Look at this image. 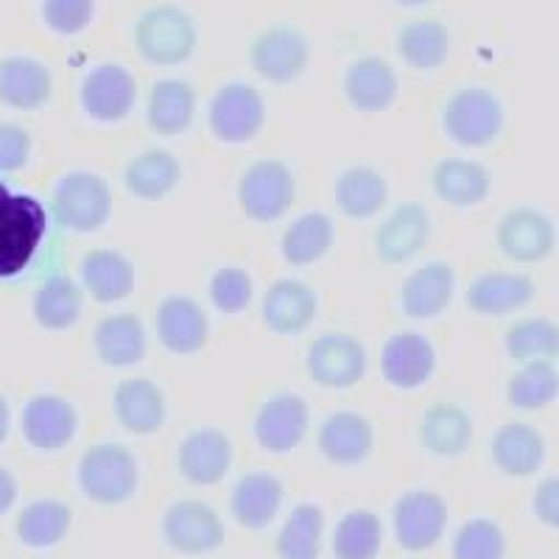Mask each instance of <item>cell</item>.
Here are the masks:
<instances>
[{"instance_id":"1","label":"cell","mask_w":559,"mask_h":559,"mask_svg":"<svg viewBox=\"0 0 559 559\" xmlns=\"http://www.w3.org/2000/svg\"><path fill=\"white\" fill-rule=\"evenodd\" d=\"M45 229L48 216L43 204L0 185V277L20 274L32 263Z\"/></svg>"},{"instance_id":"2","label":"cell","mask_w":559,"mask_h":559,"mask_svg":"<svg viewBox=\"0 0 559 559\" xmlns=\"http://www.w3.org/2000/svg\"><path fill=\"white\" fill-rule=\"evenodd\" d=\"M197 43V23L179 7H152L134 23V48L148 64L174 68L188 62Z\"/></svg>"},{"instance_id":"3","label":"cell","mask_w":559,"mask_h":559,"mask_svg":"<svg viewBox=\"0 0 559 559\" xmlns=\"http://www.w3.org/2000/svg\"><path fill=\"white\" fill-rule=\"evenodd\" d=\"M138 462H134L132 451L118 445V442L93 445L79 464L82 492L90 501L104 503V507L127 503L138 492Z\"/></svg>"},{"instance_id":"4","label":"cell","mask_w":559,"mask_h":559,"mask_svg":"<svg viewBox=\"0 0 559 559\" xmlns=\"http://www.w3.org/2000/svg\"><path fill=\"white\" fill-rule=\"evenodd\" d=\"M445 134L464 148H484L501 134L503 104L487 87L456 90L442 112Z\"/></svg>"},{"instance_id":"5","label":"cell","mask_w":559,"mask_h":559,"mask_svg":"<svg viewBox=\"0 0 559 559\" xmlns=\"http://www.w3.org/2000/svg\"><path fill=\"white\" fill-rule=\"evenodd\" d=\"M297 199V182L286 163L258 159L238 179V202L252 222L272 224L292 210Z\"/></svg>"},{"instance_id":"6","label":"cell","mask_w":559,"mask_h":559,"mask_svg":"<svg viewBox=\"0 0 559 559\" xmlns=\"http://www.w3.org/2000/svg\"><path fill=\"white\" fill-rule=\"evenodd\" d=\"M311 45L306 34L288 23H274L263 28L249 45V64L261 79L272 84L297 82L308 68Z\"/></svg>"},{"instance_id":"7","label":"cell","mask_w":559,"mask_h":559,"mask_svg":"<svg viewBox=\"0 0 559 559\" xmlns=\"http://www.w3.org/2000/svg\"><path fill=\"white\" fill-rule=\"evenodd\" d=\"M263 121H266V104H263V96L252 84H224L210 102V132L227 146L249 143L263 129Z\"/></svg>"},{"instance_id":"8","label":"cell","mask_w":559,"mask_h":559,"mask_svg":"<svg viewBox=\"0 0 559 559\" xmlns=\"http://www.w3.org/2000/svg\"><path fill=\"white\" fill-rule=\"evenodd\" d=\"M53 213L62 227L76 233H93L104 227L112 213L109 185L90 171L68 174L53 193Z\"/></svg>"},{"instance_id":"9","label":"cell","mask_w":559,"mask_h":559,"mask_svg":"<svg viewBox=\"0 0 559 559\" xmlns=\"http://www.w3.org/2000/svg\"><path fill=\"white\" fill-rule=\"evenodd\" d=\"M308 376L324 389H349L367 376V349L356 336L324 333L311 344L306 358Z\"/></svg>"},{"instance_id":"10","label":"cell","mask_w":559,"mask_h":559,"mask_svg":"<svg viewBox=\"0 0 559 559\" xmlns=\"http://www.w3.org/2000/svg\"><path fill=\"white\" fill-rule=\"evenodd\" d=\"M394 537L406 551H426L442 540L448 526L445 498L428 489H412L394 503Z\"/></svg>"},{"instance_id":"11","label":"cell","mask_w":559,"mask_h":559,"mask_svg":"<svg viewBox=\"0 0 559 559\" xmlns=\"http://www.w3.org/2000/svg\"><path fill=\"white\" fill-rule=\"evenodd\" d=\"M163 537L177 554H207L222 548L224 521L202 501H177L163 518Z\"/></svg>"},{"instance_id":"12","label":"cell","mask_w":559,"mask_h":559,"mask_svg":"<svg viewBox=\"0 0 559 559\" xmlns=\"http://www.w3.org/2000/svg\"><path fill=\"white\" fill-rule=\"evenodd\" d=\"M134 102H138V82L123 64L104 62L84 76L82 107L93 121H123L134 109Z\"/></svg>"},{"instance_id":"13","label":"cell","mask_w":559,"mask_h":559,"mask_svg":"<svg viewBox=\"0 0 559 559\" xmlns=\"http://www.w3.org/2000/svg\"><path fill=\"white\" fill-rule=\"evenodd\" d=\"M311 426L308 403L299 394L283 392L269 397L254 417V439L269 453H288L306 439Z\"/></svg>"},{"instance_id":"14","label":"cell","mask_w":559,"mask_h":559,"mask_svg":"<svg viewBox=\"0 0 559 559\" xmlns=\"http://www.w3.org/2000/svg\"><path fill=\"white\" fill-rule=\"evenodd\" d=\"M437 369V349L423 333H394L381 349V376L394 389L412 392L431 381Z\"/></svg>"},{"instance_id":"15","label":"cell","mask_w":559,"mask_h":559,"mask_svg":"<svg viewBox=\"0 0 559 559\" xmlns=\"http://www.w3.org/2000/svg\"><path fill=\"white\" fill-rule=\"evenodd\" d=\"M431 216L426 204L403 202L392 216L381 224L376 236L378 258L389 266H403L412 258H417L431 241Z\"/></svg>"},{"instance_id":"16","label":"cell","mask_w":559,"mask_h":559,"mask_svg":"<svg viewBox=\"0 0 559 559\" xmlns=\"http://www.w3.org/2000/svg\"><path fill=\"white\" fill-rule=\"evenodd\" d=\"M154 324H157V336L163 347L174 356H193L207 344V313L197 299L182 297V294H174V297H166L159 302Z\"/></svg>"},{"instance_id":"17","label":"cell","mask_w":559,"mask_h":559,"mask_svg":"<svg viewBox=\"0 0 559 559\" xmlns=\"http://www.w3.org/2000/svg\"><path fill=\"white\" fill-rule=\"evenodd\" d=\"M177 467L185 481L197 484V487L224 481V476L233 467L229 437L218 428H197L179 442Z\"/></svg>"},{"instance_id":"18","label":"cell","mask_w":559,"mask_h":559,"mask_svg":"<svg viewBox=\"0 0 559 559\" xmlns=\"http://www.w3.org/2000/svg\"><path fill=\"white\" fill-rule=\"evenodd\" d=\"M498 247L515 263L546 261L554 249V224L534 207H515L498 222Z\"/></svg>"},{"instance_id":"19","label":"cell","mask_w":559,"mask_h":559,"mask_svg":"<svg viewBox=\"0 0 559 559\" xmlns=\"http://www.w3.org/2000/svg\"><path fill=\"white\" fill-rule=\"evenodd\" d=\"M319 297L311 286L299 280H277L266 288L261 302V317L277 336H297L308 331L317 319Z\"/></svg>"},{"instance_id":"20","label":"cell","mask_w":559,"mask_h":559,"mask_svg":"<svg viewBox=\"0 0 559 559\" xmlns=\"http://www.w3.org/2000/svg\"><path fill=\"white\" fill-rule=\"evenodd\" d=\"M112 408L118 423L138 437L157 433L166 426V394L148 378H127L118 383L112 394Z\"/></svg>"},{"instance_id":"21","label":"cell","mask_w":559,"mask_h":559,"mask_svg":"<svg viewBox=\"0 0 559 559\" xmlns=\"http://www.w3.org/2000/svg\"><path fill=\"white\" fill-rule=\"evenodd\" d=\"M344 96L358 112H383L397 98V73L381 57H358L344 73Z\"/></svg>"},{"instance_id":"22","label":"cell","mask_w":559,"mask_h":559,"mask_svg":"<svg viewBox=\"0 0 559 559\" xmlns=\"http://www.w3.org/2000/svg\"><path fill=\"white\" fill-rule=\"evenodd\" d=\"M453 292H456V272L448 263H423L403 283L401 308L412 319H433L451 306Z\"/></svg>"},{"instance_id":"23","label":"cell","mask_w":559,"mask_h":559,"mask_svg":"<svg viewBox=\"0 0 559 559\" xmlns=\"http://www.w3.org/2000/svg\"><path fill=\"white\" fill-rule=\"evenodd\" d=\"M372 439L376 433L367 417L356 412H336L322 423L317 442L328 462L338 467H353L369 456Z\"/></svg>"},{"instance_id":"24","label":"cell","mask_w":559,"mask_h":559,"mask_svg":"<svg viewBox=\"0 0 559 559\" xmlns=\"http://www.w3.org/2000/svg\"><path fill=\"white\" fill-rule=\"evenodd\" d=\"M76 426V408L57 394H39L23 412V433L39 451H57L68 445Z\"/></svg>"},{"instance_id":"25","label":"cell","mask_w":559,"mask_h":559,"mask_svg":"<svg viewBox=\"0 0 559 559\" xmlns=\"http://www.w3.org/2000/svg\"><path fill=\"white\" fill-rule=\"evenodd\" d=\"M489 453L492 462L507 476H534L543 467L546 459V442H543L540 431L526 423H507L496 431L492 442H489Z\"/></svg>"},{"instance_id":"26","label":"cell","mask_w":559,"mask_h":559,"mask_svg":"<svg viewBox=\"0 0 559 559\" xmlns=\"http://www.w3.org/2000/svg\"><path fill=\"white\" fill-rule=\"evenodd\" d=\"M197 115V93L185 79H159L148 93L146 121L154 134L177 138L188 132Z\"/></svg>"},{"instance_id":"27","label":"cell","mask_w":559,"mask_h":559,"mask_svg":"<svg viewBox=\"0 0 559 559\" xmlns=\"http://www.w3.org/2000/svg\"><path fill=\"white\" fill-rule=\"evenodd\" d=\"M419 442L439 459L462 456L473 442V419L456 403H437L423 414Z\"/></svg>"},{"instance_id":"28","label":"cell","mask_w":559,"mask_h":559,"mask_svg":"<svg viewBox=\"0 0 559 559\" xmlns=\"http://www.w3.org/2000/svg\"><path fill=\"white\" fill-rule=\"evenodd\" d=\"M534 297V283L523 274H481L467 288V306L481 317H507L526 308Z\"/></svg>"},{"instance_id":"29","label":"cell","mask_w":559,"mask_h":559,"mask_svg":"<svg viewBox=\"0 0 559 559\" xmlns=\"http://www.w3.org/2000/svg\"><path fill=\"white\" fill-rule=\"evenodd\" d=\"M233 518L243 528L261 532L277 518L283 507V484L272 473H247L233 489Z\"/></svg>"},{"instance_id":"30","label":"cell","mask_w":559,"mask_h":559,"mask_svg":"<svg viewBox=\"0 0 559 559\" xmlns=\"http://www.w3.org/2000/svg\"><path fill=\"white\" fill-rule=\"evenodd\" d=\"M51 70L32 57L0 62V102L14 109H39L51 98Z\"/></svg>"},{"instance_id":"31","label":"cell","mask_w":559,"mask_h":559,"mask_svg":"<svg viewBox=\"0 0 559 559\" xmlns=\"http://www.w3.org/2000/svg\"><path fill=\"white\" fill-rule=\"evenodd\" d=\"M179 179H182V166H179V159L171 152H166V148L140 152L138 157L129 159L127 174H123L127 191L134 199H143V202L166 199L177 188Z\"/></svg>"},{"instance_id":"32","label":"cell","mask_w":559,"mask_h":559,"mask_svg":"<svg viewBox=\"0 0 559 559\" xmlns=\"http://www.w3.org/2000/svg\"><path fill=\"white\" fill-rule=\"evenodd\" d=\"M433 193L453 207H473L489 197L492 177L481 163L462 157H448L433 168Z\"/></svg>"},{"instance_id":"33","label":"cell","mask_w":559,"mask_h":559,"mask_svg":"<svg viewBox=\"0 0 559 559\" xmlns=\"http://www.w3.org/2000/svg\"><path fill=\"white\" fill-rule=\"evenodd\" d=\"M82 280L90 297L109 306V302L127 299L134 292L138 274L127 254L112 252V249H96L82 261Z\"/></svg>"},{"instance_id":"34","label":"cell","mask_w":559,"mask_h":559,"mask_svg":"<svg viewBox=\"0 0 559 559\" xmlns=\"http://www.w3.org/2000/svg\"><path fill=\"white\" fill-rule=\"evenodd\" d=\"M397 51L414 70H437L451 57V28L442 20L419 17L397 34Z\"/></svg>"},{"instance_id":"35","label":"cell","mask_w":559,"mask_h":559,"mask_svg":"<svg viewBox=\"0 0 559 559\" xmlns=\"http://www.w3.org/2000/svg\"><path fill=\"white\" fill-rule=\"evenodd\" d=\"M336 207L342 210L347 218H364L378 216L389 202V182L367 166H353L336 179Z\"/></svg>"},{"instance_id":"36","label":"cell","mask_w":559,"mask_h":559,"mask_svg":"<svg viewBox=\"0 0 559 559\" xmlns=\"http://www.w3.org/2000/svg\"><path fill=\"white\" fill-rule=\"evenodd\" d=\"M98 358L109 367H134L146 358V331L134 313L107 317L96 331Z\"/></svg>"},{"instance_id":"37","label":"cell","mask_w":559,"mask_h":559,"mask_svg":"<svg viewBox=\"0 0 559 559\" xmlns=\"http://www.w3.org/2000/svg\"><path fill=\"white\" fill-rule=\"evenodd\" d=\"M333 236H336V229H333L331 218L324 213H306V216L288 224L280 249L292 266H311L331 252Z\"/></svg>"},{"instance_id":"38","label":"cell","mask_w":559,"mask_h":559,"mask_svg":"<svg viewBox=\"0 0 559 559\" xmlns=\"http://www.w3.org/2000/svg\"><path fill=\"white\" fill-rule=\"evenodd\" d=\"M383 523L369 509H353L338 521L333 532V557L336 559H376L381 554Z\"/></svg>"},{"instance_id":"39","label":"cell","mask_w":559,"mask_h":559,"mask_svg":"<svg viewBox=\"0 0 559 559\" xmlns=\"http://www.w3.org/2000/svg\"><path fill=\"white\" fill-rule=\"evenodd\" d=\"M324 515L313 503H299L288 512L286 523L277 534L280 559H317L322 546Z\"/></svg>"},{"instance_id":"40","label":"cell","mask_w":559,"mask_h":559,"mask_svg":"<svg viewBox=\"0 0 559 559\" xmlns=\"http://www.w3.org/2000/svg\"><path fill=\"white\" fill-rule=\"evenodd\" d=\"M82 313V292L70 277L45 280L34 297V317L45 331H68Z\"/></svg>"},{"instance_id":"41","label":"cell","mask_w":559,"mask_h":559,"mask_svg":"<svg viewBox=\"0 0 559 559\" xmlns=\"http://www.w3.org/2000/svg\"><path fill=\"white\" fill-rule=\"evenodd\" d=\"M73 512L59 501H34L17 518V537L32 548H48L64 540Z\"/></svg>"},{"instance_id":"42","label":"cell","mask_w":559,"mask_h":559,"mask_svg":"<svg viewBox=\"0 0 559 559\" xmlns=\"http://www.w3.org/2000/svg\"><path fill=\"white\" fill-rule=\"evenodd\" d=\"M559 372L551 361H528L507 383V397L515 408L537 412L557 401Z\"/></svg>"},{"instance_id":"43","label":"cell","mask_w":559,"mask_h":559,"mask_svg":"<svg viewBox=\"0 0 559 559\" xmlns=\"http://www.w3.org/2000/svg\"><path fill=\"white\" fill-rule=\"evenodd\" d=\"M503 344L515 361H554L559 356V328L548 319H526L509 328Z\"/></svg>"},{"instance_id":"44","label":"cell","mask_w":559,"mask_h":559,"mask_svg":"<svg viewBox=\"0 0 559 559\" xmlns=\"http://www.w3.org/2000/svg\"><path fill=\"white\" fill-rule=\"evenodd\" d=\"M507 537L501 526L487 518L467 521L453 537V559H503Z\"/></svg>"},{"instance_id":"45","label":"cell","mask_w":559,"mask_h":559,"mask_svg":"<svg viewBox=\"0 0 559 559\" xmlns=\"http://www.w3.org/2000/svg\"><path fill=\"white\" fill-rule=\"evenodd\" d=\"M252 274L241 266H224L210 280V302L222 313H241L252 302Z\"/></svg>"},{"instance_id":"46","label":"cell","mask_w":559,"mask_h":559,"mask_svg":"<svg viewBox=\"0 0 559 559\" xmlns=\"http://www.w3.org/2000/svg\"><path fill=\"white\" fill-rule=\"evenodd\" d=\"M93 17H96V0H43L45 26L64 37L82 34Z\"/></svg>"},{"instance_id":"47","label":"cell","mask_w":559,"mask_h":559,"mask_svg":"<svg viewBox=\"0 0 559 559\" xmlns=\"http://www.w3.org/2000/svg\"><path fill=\"white\" fill-rule=\"evenodd\" d=\"M32 152V138L20 127L0 123V171H17L26 166Z\"/></svg>"},{"instance_id":"48","label":"cell","mask_w":559,"mask_h":559,"mask_svg":"<svg viewBox=\"0 0 559 559\" xmlns=\"http://www.w3.org/2000/svg\"><path fill=\"white\" fill-rule=\"evenodd\" d=\"M532 509L537 521L551 528H559V476L548 478V481H543L540 487L534 489Z\"/></svg>"},{"instance_id":"49","label":"cell","mask_w":559,"mask_h":559,"mask_svg":"<svg viewBox=\"0 0 559 559\" xmlns=\"http://www.w3.org/2000/svg\"><path fill=\"white\" fill-rule=\"evenodd\" d=\"M17 498V484H14V476L7 471V467H0V515L9 512Z\"/></svg>"},{"instance_id":"50","label":"cell","mask_w":559,"mask_h":559,"mask_svg":"<svg viewBox=\"0 0 559 559\" xmlns=\"http://www.w3.org/2000/svg\"><path fill=\"white\" fill-rule=\"evenodd\" d=\"M7 433H9V406L7 401L0 397V442L7 439Z\"/></svg>"},{"instance_id":"51","label":"cell","mask_w":559,"mask_h":559,"mask_svg":"<svg viewBox=\"0 0 559 559\" xmlns=\"http://www.w3.org/2000/svg\"><path fill=\"white\" fill-rule=\"evenodd\" d=\"M392 3H397V7H403V9H419V7H428V3H433V0H392Z\"/></svg>"}]
</instances>
